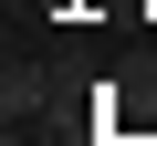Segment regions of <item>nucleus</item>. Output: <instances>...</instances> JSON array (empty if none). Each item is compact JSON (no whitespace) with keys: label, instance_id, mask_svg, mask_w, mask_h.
Masks as SVG:
<instances>
[{"label":"nucleus","instance_id":"nucleus-1","mask_svg":"<svg viewBox=\"0 0 157 146\" xmlns=\"http://www.w3.org/2000/svg\"><path fill=\"white\" fill-rule=\"evenodd\" d=\"M63 63H42V52H11L0 63V125H42V115H63Z\"/></svg>","mask_w":157,"mask_h":146},{"label":"nucleus","instance_id":"nucleus-2","mask_svg":"<svg viewBox=\"0 0 157 146\" xmlns=\"http://www.w3.org/2000/svg\"><path fill=\"white\" fill-rule=\"evenodd\" d=\"M126 104H136V115H157V63H136V73H126Z\"/></svg>","mask_w":157,"mask_h":146},{"label":"nucleus","instance_id":"nucleus-3","mask_svg":"<svg viewBox=\"0 0 157 146\" xmlns=\"http://www.w3.org/2000/svg\"><path fill=\"white\" fill-rule=\"evenodd\" d=\"M42 11H63V0H42Z\"/></svg>","mask_w":157,"mask_h":146}]
</instances>
